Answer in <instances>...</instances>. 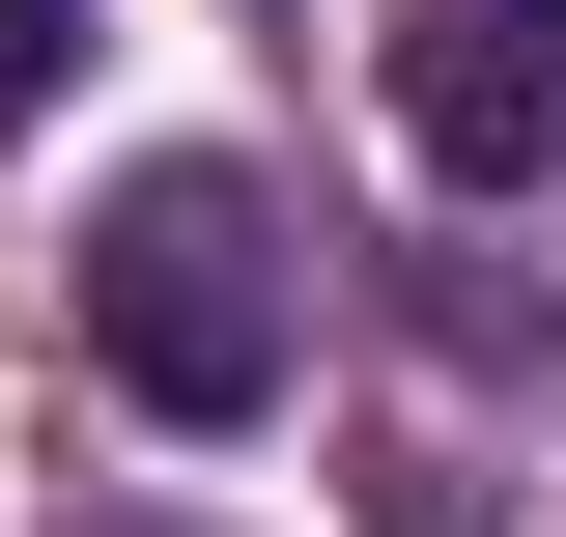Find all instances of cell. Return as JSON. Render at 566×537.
<instances>
[{
  "instance_id": "1",
  "label": "cell",
  "mask_w": 566,
  "mask_h": 537,
  "mask_svg": "<svg viewBox=\"0 0 566 537\" xmlns=\"http://www.w3.org/2000/svg\"><path fill=\"white\" fill-rule=\"evenodd\" d=\"M85 368H114L142 424H255L283 368H312V283H283V199L255 170H114L85 199Z\"/></svg>"
},
{
  "instance_id": "2",
  "label": "cell",
  "mask_w": 566,
  "mask_h": 537,
  "mask_svg": "<svg viewBox=\"0 0 566 537\" xmlns=\"http://www.w3.org/2000/svg\"><path fill=\"white\" fill-rule=\"evenodd\" d=\"M397 141L453 170V199H538L566 170V0H424L397 29Z\"/></svg>"
},
{
  "instance_id": "3",
  "label": "cell",
  "mask_w": 566,
  "mask_h": 537,
  "mask_svg": "<svg viewBox=\"0 0 566 537\" xmlns=\"http://www.w3.org/2000/svg\"><path fill=\"white\" fill-rule=\"evenodd\" d=\"M57 57H85V0H0V114H57Z\"/></svg>"
},
{
  "instance_id": "4",
  "label": "cell",
  "mask_w": 566,
  "mask_h": 537,
  "mask_svg": "<svg viewBox=\"0 0 566 537\" xmlns=\"http://www.w3.org/2000/svg\"><path fill=\"white\" fill-rule=\"evenodd\" d=\"M114 537H170V509H114Z\"/></svg>"
}]
</instances>
